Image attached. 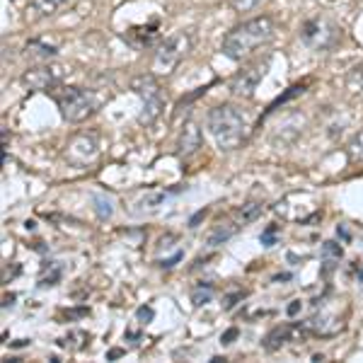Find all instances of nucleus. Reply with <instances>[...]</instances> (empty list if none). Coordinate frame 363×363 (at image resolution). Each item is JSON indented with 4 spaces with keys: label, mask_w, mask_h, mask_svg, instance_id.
Listing matches in <instances>:
<instances>
[{
    "label": "nucleus",
    "mask_w": 363,
    "mask_h": 363,
    "mask_svg": "<svg viewBox=\"0 0 363 363\" xmlns=\"http://www.w3.org/2000/svg\"><path fill=\"white\" fill-rule=\"evenodd\" d=\"M274 34H277V29H274V22L269 17H255V20L233 27L223 37L220 49L230 61H242V58L252 56L257 49L272 42Z\"/></svg>",
    "instance_id": "1"
},
{
    "label": "nucleus",
    "mask_w": 363,
    "mask_h": 363,
    "mask_svg": "<svg viewBox=\"0 0 363 363\" xmlns=\"http://www.w3.org/2000/svg\"><path fill=\"white\" fill-rule=\"evenodd\" d=\"M206 128L211 133V138L216 140L220 150L230 153L242 145L245 136H247V114L242 112L235 104H220V107H213L206 116Z\"/></svg>",
    "instance_id": "2"
},
{
    "label": "nucleus",
    "mask_w": 363,
    "mask_h": 363,
    "mask_svg": "<svg viewBox=\"0 0 363 363\" xmlns=\"http://www.w3.org/2000/svg\"><path fill=\"white\" fill-rule=\"evenodd\" d=\"M54 102L61 109V116L70 124H83L85 119H90L92 114L97 112L99 99L92 95L90 90H83V87H54L49 90Z\"/></svg>",
    "instance_id": "3"
},
{
    "label": "nucleus",
    "mask_w": 363,
    "mask_h": 363,
    "mask_svg": "<svg viewBox=\"0 0 363 363\" xmlns=\"http://www.w3.org/2000/svg\"><path fill=\"white\" fill-rule=\"evenodd\" d=\"M131 90L136 92L143 102V112L138 114V121L145 126L155 124L157 116L165 109V95H162V87L157 83L155 73H143L131 78Z\"/></svg>",
    "instance_id": "4"
},
{
    "label": "nucleus",
    "mask_w": 363,
    "mask_h": 363,
    "mask_svg": "<svg viewBox=\"0 0 363 363\" xmlns=\"http://www.w3.org/2000/svg\"><path fill=\"white\" fill-rule=\"evenodd\" d=\"M189 46H191L189 34H184V32L172 34V37L157 46L155 58H153V70L157 75H169L182 63V58L186 56Z\"/></svg>",
    "instance_id": "5"
},
{
    "label": "nucleus",
    "mask_w": 363,
    "mask_h": 363,
    "mask_svg": "<svg viewBox=\"0 0 363 363\" xmlns=\"http://www.w3.org/2000/svg\"><path fill=\"white\" fill-rule=\"evenodd\" d=\"M301 37L310 49L325 51V49H332V46L339 44L342 29H339L332 20H327V17H313V20H308L306 25H303Z\"/></svg>",
    "instance_id": "6"
},
{
    "label": "nucleus",
    "mask_w": 363,
    "mask_h": 363,
    "mask_svg": "<svg viewBox=\"0 0 363 363\" xmlns=\"http://www.w3.org/2000/svg\"><path fill=\"white\" fill-rule=\"evenodd\" d=\"M318 199L313 194H308V191H296V194H289L286 199H281V201L274 206V211L281 216L284 220H308L313 218V216H318Z\"/></svg>",
    "instance_id": "7"
},
{
    "label": "nucleus",
    "mask_w": 363,
    "mask_h": 363,
    "mask_svg": "<svg viewBox=\"0 0 363 363\" xmlns=\"http://www.w3.org/2000/svg\"><path fill=\"white\" fill-rule=\"evenodd\" d=\"M68 70L63 66H56V63H46V66H34V68H27L22 73L20 83L27 87L29 92H49L54 90L63 83Z\"/></svg>",
    "instance_id": "8"
},
{
    "label": "nucleus",
    "mask_w": 363,
    "mask_h": 363,
    "mask_svg": "<svg viewBox=\"0 0 363 363\" xmlns=\"http://www.w3.org/2000/svg\"><path fill=\"white\" fill-rule=\"evenodd\" d=\"M269 70V58H257L250 66H245L240 73H235V78L230 80V92L235 97H252L257 90V85L262 83V78Z\"/></svg>",
    "instance_id": "9"
},
{
    "label": "nucleus",
    "mask_w": 363,
    "mask_h": 363,
    "mask_svg": "<svg viewBox=\"0 0 363 363\" xmlns=\"http://www.w3.org/2000/svg\"><path fill=\"white\" fill-rule=\"evenodd\" d=\"M97 140L95 136H87V133H78L66 143V150H63V157H66L68 165L73 167H87L90 162L97 160Z\"/></svg>",
    "instance_id": "10"
},
{
    "label": "nucleus",
    "mask_w": 363,
    "mask_h": 363,
    "mask_svg": "<svg viewBox=\"0 0 363 363\" xmlns=\"http://www.w3.org/2000/svg\"><path fill=\"white\" fill-rule=\"evenodd\" d=\"M199 148H201V128L194 121H186L177 138V153L186 157V155H194Z\"/></svg>",
    "instance_id": "11"
},
{
    "label": "nucleus",
    "mask_w": 363,
    "mask_h": 363,
    "mask_svg": "<svg viewBox=\"0 0 363 363\" xmlns=\"http://www.w3.org/2000/svg\"><path fill=\"white\" fill-rule=\"evenodd\" d=\"M124 39L133 49H148L157 42V25H145V27H133L124 34Z\"/></svg>",
    "instance_id": "12"
},
{
    "label": "nucleus",
    "mask_w": 363,
    "mask_h": 363,
    "mask_svg": "<svg viewBox=\"0 0 363 363\" xmlns=\"http://www.w3.org/2000/svg\"><path fill=\"white\" fill-rule=\"evenodd\" d=\"M296 332V327L294 325H281V327H274L272 332L267 335L264 339V349L267 351H277L284 347L286 342H291V335Z\"/></svg>",
    "instance_id": "13"
},
{
    "label": "nucleus",
    "mask_w": 363,
    "mask_h": 363,
    "mask_svg": "<svg viewBox=\"0 0 363 363\" xmlns=\"http://www.w3.org/2000/svg\"><path fill=\"white\" fill-rule=\"evenodd\" d=\"M240 230V223H218L213 228V230L208 233V247H218V245H223L228 242L235 233Z\"/></svg>",
    "instance_id": "14"
},
{
    "label": "nucleus",
    "mask_w": 363,
    "mask_h": 363,
    "mask_svg": "<svg viewBox=\"0 0 363 363\" xmlns=\"http://www.w3.org/2000/svg\"><path fill=\"white\" fill-rule=\"evenodd\" d=\"M262 213H264V203H262V201H247L245 206H240L235 211V218H238L240 225H247V223H252V220L259 218Z\"/></svg>",
    "instance_id": "15"
},
{
    "label": "nucleus",
    "mask_w": 363,
    "mask_h": 363,
    "mask_svg": "<svg viewBox=\"0 0 363 363\" xmlns=\"http://www.w3.org/2000/svg\"><path fill=\"white\" fill-rule=\"evenodd\" d=\"M70 0H32L29 3V8H32L34 15L39 17H49V15H56L58 10L63 8V5H68Z\"/></svg>",
    "instance_id": "16"
},
{
    "label": "nucleus",
    "mask_w": 363,
    "mask_h": 363,
    "mask_svg": "<svg viewBox=\"0 0 363 363\" xmlns=\"http://www.w3.org/2000/svg\"><path fill=\"white\" fill-rule=\"evenodd\" d=\"M92 203H95V213L99 220H109L114 216V199L107 194H95L92 196Z\"/></svg>",
    "instance_id": "17"
},
{
    "label": "nucleus",
    "mask_w": 363,
    "mask_h": 363,
    "mask_svg": "<svg viewBox=\"0 0 363 363\" xmlns=\"http://www.w3.org/2000/svg\"><path fill=\"white\" fill-rule=\"evenodd\" d=\"M169 194H174V191H150V194H145L143 201H140L138 213H143V211H157L162 203L167 201Z\"/></svg>",
    "instance_id": "18"
},
{
    "label": "nucleus",
    "mask_w": 363,
    "mask_h": 363,
    "mask_svg": "<svg viewBox=\"0 0 363 363\" xmlns=\"http://www.w3.org/2000/svg\"><path fill=\"white\" fill-rule=\"evenodd\" d=\"M27 54L42 56V58H54L58 54V49L51 44H44L42 39H32V42H27Z\"/></svg>",
    "instance_id": "19"
},
{
    "label": "nucleus",
    "mask_w": 363,
    "mask_h": 363,
    "mask_svg": "<svg viewBox=\"0 0 363 363\" xmlns=\"http://www.w3.org/2000/svg\"><path fill=\"white\" fill-rule=\"evenodd\" d=\"M347 155L351 162H363V131L356 133L347 145Z\"/></svg>",
    "instance_id": "20"
},
{
    "label": "nucleus",
    "mask_w": 363,
    "mask_h": 363,
    "mask_svg": "<svg viewBox=\"0 0 363 363\" xmlns=\"http://www.w3.org/2000/svg\"><path fill=\"white\" fill-rule=\"evenodd\" d=\"M211 298H213V286L206 284V286H199L194 289V294H191V301H194V306H203V303H208Z\"/></svg>",
    "instance_id": "21"
},
{
    "label": "nucleus",
    "mask_w": 363,
    "mask_h": 363,
    "mask_svg": "<svg viewBox=\"0 0 363 363\" xmlns=\"http://www.w3.org/2000/svg\"><path fill=\"white\" fill-rule=\"evenodd\" d=\"M322 257H325L327 264H330V262H339L342 259V247H339L337 242H325L322 245Z\"/></svg>",
    "instance_id": "22"
},
{
    "label": "nucleus",
    "mask_w": 363,
    "mask_h": 363,
    "mask_svg": "<svg viewBox=\"0 0 363 363\" xmlns=\"http://www.w3.org/2000/svg\"><path fill=\"white\" fill-rule=\"evenodd\" d=\"M51 272H46L42 279H39V286H56L58 284V279H61V267H56V262H51Z\"/></svg>",
    "instance_id": "23"
},
{
    "label": "nucleus",
    "mask_w": 363,
    "mask_h": 363,
    "mask_svg": "<svg viewBox=\"0 0 363 363\" xmlns=\"http://www.w3.org/2000/svg\"><path fill=\"white\" fill-rule=\"evenodd\" d=\"M259 3L262 0H230V8L235 10V13H250V10H255Z\"/></svg>",
    "instance_id": "24"
},
{
    "label": "nucleus",
    "mask_w": 363,
    "mask_h": 363,
    "mask_svg": "<svg viewBox=\"0 0 363 363\" xmlns=\"http://www.w3.org/2000/svg\"><path fill=\"white\" fill-rule=\"evenodd\" d=\"M277 233H279V225H269L264 233H262V245H267V247H272L274 242H277Z\"/></svg>",
    "instance_id": "25"
},
{
    "label": "nucleus",
    "mask_w": 363,
    "mask_h": 363,
    "mask_svg": "<svg viewBox=\"0 0 363 363\" xmlns=\"http://www.w3.org/2000/svg\"><path fill=\"white\" fill-rule=\"evenodd\" d=\"M150 318H153V310H150V308H140V310H138V320H145V322H148Z\"/></svg>",
    "instance_id": "26"
},
{
    "label": "nucleus",
    "mask_w": 363,
    "mask_h": 363,
    "mask_svg": "<svg viewBox=\"0 0 363 363\" xmlns=\"http://www.w3.org/2000/svg\"><path fill=\"white\" fill-rule=\"evenodd\" d=\"M238 337V330H230L228 335L223 337V344H230V339H235Z\"/></svg>",
    "instance_id": "27"
},
{
    "label": "nucleus",
    "mask_w": 363,
    "mask_h": 363,
    "mask_svg": "<svg viewBox=\"0 0 363 363\" xmlns=\"http://www.w3.org/2000/svg\"><path fill=\"white\" fill-rule=\"evenodd\" d=\"M298 308H301V303H298V301H294V306L289 308V315H296V313H298Z\"/></svg>",
    "instance_id": "28"
}]
</instances>
